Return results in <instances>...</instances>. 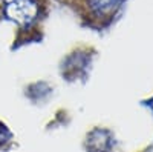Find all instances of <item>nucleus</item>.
<instances>
[{"label":"nucleus","mask_w":153,"mask_h":152,"mask_svg":"<svg viewBox=\"0 0 153 152\" xmlns=\"http://www.w3.org/2000/svg\"><path fill=\"white\" fill-rule=\"evenodd\" d=\"M5 16L20 28H28L38 16L37 0H3Z\"/></svg>","instance_id":"nucleus-1"},{"label":"nucleus","mask_w":153,"mask_h":152,"mask_svg":"<svg viewBox=\"0 0 153 152\" xmlns=\"http://www.w3.org/2000/svg\"><path fill=\"white\" fill-rule=\"evenodd\" d=\"M123 0H89V8L92 9V12L98 17L109 16L112 12H115Z\"/></svg>","instance_id":"nucleus-2"},{"label":"nucleus","mask_w":153,"mask_h":152,"mask_svg":"<svg viewBox=\"0 0 153 152\" xmlns=\"http://www.w3.org/2000/svg\"><path fill=\"white\" fill-rule=\"evenodd\" d=\"M152 108H153V100H152Z\"/></svg>","instance_id":"nucleus-3"}]
</instances>
